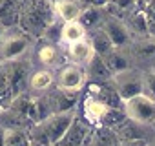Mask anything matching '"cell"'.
Returning <instances> with one entry per match:
<instances>
[{
	"instance_id": "cell-1",
	"label": "cell",
	"mask_w": 155,
	"mask_h": 146,
	"mask_svg": "<svg viewBox=\"0 0 155 146\" xmlns=\"http://www.w3.org/2000/svg\"><path fill=\"white\" fill-rule=\"evenodd\" d=\"M57 20L55 4L49 0H26L20 9V29L33 38H42L44 31Z\"/></svg>"
},
{
	"instance_id": "cell-2",
	"label": "cell",
	"mask_w": 155,
	"mask_h": 146,
	"mask_svg": "<svg viewBox=\"0 0 155 146\" xmlns=\"http://www.w3.org/2000/svg\"><path fill=\"white\" fill-rule=\"evenodd\" d=\"M35 40L37 38H33L20 28L6 29L4 38L0 40V60L11 62V60L26 58V55H29L31 49L35 48Z\"/></svg>"
},
{
	"instance_id": "cell-3",
	"label": "cell",
	"mask_w": 155,
	"mask_h": 146,
	"mask_svg": "<svg viewBox=\"0 0 155 146\" xmlns=\"http://www.w3.org/2000/svg\"><path fill=\"white\" fill-rule=\"evenodd\" d=\"M113 88L117 90L119 97L122 102L142 95L144 93V75H142V69L139 68H130L126 71L115 73L113 75Z\"/></svg>"
},
{
	"instance_id": "cell-4",
	"label": "cell",
	"mask_w": 155,
	"mask_h": 146,
	"mask_svg": "<svg viewBox=\"0 0 155 146\" xmlns=\"http://www.w3.org/2000/svg\"><path fill=\"white\" fill-rule=\"evenodd\" d=\"M124 113L130 121L139 122L142 126L151 128L155 124V99L148 97L146 93L137 95L124 102Z\"/></svg>"
},
{
	"instance_id": "cell-5",
	"label": "cell",
	"mask_w": 155,
	"mask_h": 146,
	"mask_svg": "<svg viewBox=\"0 0 155 146\" xmlns=\"http://www.w3.org/2000/svg\"><path fill=\"white\" fill-rule=\"evenodd\" d=\"M88 86L86 69L82 66H77L73 62L62 64L57 69V88L69 91V93H81Z\"/></svg>"
},
{
	"instance_id": "cell-6",
	"label": "cell",
	"mask_w": 155,
	"mask_h": 146,
	"mask_svg": "<svg viewBox=\"0 0 155 146\" xmlns=\"http://www.w3.org/2000/svg\"><path fill=\"white\" fill-rule=\"evenodd\" d=\"M77 115H79V113H77V110H71V111L53 113V115H49L48 119H44L42 122H38V124L44 128V131H46V135H48L51 146L58 144V142L64 139V135H66L68 130L71 128V124H73V121L77 119Z\"/></svg>"
},
{
	"instance_id": "cell-7",
	"label": "cell",
	"mask_w": 155,
	"mask_h": 146,
	"mask_svg": "<svg viewBox=\"0 0 155 146\" xmlns=\"http://www.w3.org/2000/svg\"><path fill=\"white\" fill-rule=\"evenodd\" d=\"M128 51L133 58L135 68H139V69H155V38L146 37V38L133 40Z\"/></svg>"
},
{
	"instance_id": "cell-8",
	"label": "cell",
	"mask_w": 155,
	"mask_h": 146,
	"mask_svg": "<svg viewBox=\"0 0 155 146\" xmlns=\"http://www.w3.org/2000/svg\"><path fill=\"white\" fill-rule=\"evenodd\" d=\"M102 29L106 31V35L110 37V40L113 42V46L117 49H130V46L133 42V37H131L124 20L106 15L104 22H102Z\"/></svg>"
},
{
	"instance_id": "cell-9",
	"label": "cell",
	"mask_w": 155,
	"mask_h": 146,
	"mask_svg": "<svg viewBox=\"0 0 155 146\" xmlns=\"http://www.w3.org/2000/svg\"><path fill=\"white\" fill-rule=\"evenodd\" d=\"M53 84H57V75H55V71L38 68V69H33L31 77H29L28 91H29L33 97H38V95H44V93L51 91V90H53Z\"/></svg>"
},
{
	"instance_id": "cell-10",
	"label": "cell",
	"mask_w": 155,
	"mask_h": 146,
	"mask_svg": "<svg viewBox=\"0 0 155 146\" xmlns=\"http://www.w3.org/2000/svg\"><path fill=\"white\" fill-rule=\"evenodd\" d=\"M95 126H91L84 117H79L77 115V119L73 121L71 128L68 130V133L64 135V139L58 142L60 146H82L84 141L93 133Z\"/></svg>"
},
{
	"instance_id": "cell-11",
	"label": "cell",
	"mask_w": 155,
	"mask_h": 146,
	"mask_svg": "<svg viewBox=\"0 0 155 146\" xmlns=\"http://www.w3.org/2000/svg\"><path fill=\"white\" fill-rule=\"evenodd\" d=\"M84 69H86L88 84H110V82H113V71L108 68L104 58L99 55H95L84 66Z\"/></svg>"
},
{
	"instance_id": "cell-12",
	"label": "cell",
	"mask_w": 155,
	"mask_h": 146,
	"mask_svg": "<svg viewBox=\"0 0 155 146\" xmlns=\"http://www.w3.org/2000/svg\"><path fill=\"white\" fill-rule=\"evenodd\" d=\"M35 60L38 66H42L44 69H53V68H60V49L58 44H51L46 40H40V44H37L35 48Z\"/></svg>"
},
{
	"instance_id": "cell-13",
	"label": "cell",
	"mask_w": 155,
	"mask_h": 146,
	"mask_svg": "<svg viewBox=\"0 0 155 146\" xmlns=\"http://www.w3.org/2000/svg\"><path fill=\"white\" fill-rule=\"evenodd\" d=\"M81 106H82V115H84V119H86L91 126H95V128L102 124L106 113L110 111V108H113V106H108L106 102H102V101H99V99H95V97H91V95H88V93H86L84 101L81 102Z\"/></svg>"
},
{
	"instance_id": "cell-14",
	"label": "cell",
	"mask_w": 155,
	"mask_h": 146,
	"mask_svg": "<svg viewBox=\"0 0 155 146\" xmlns=\"http://www.w3.org/2000/svg\"><path fill=\"white\" fill-rule=\"evenodd\" d=\"M55 13L57 18L62 22H73V20H81L86 6L81 0H55Z\"/></svg>"
},
{
	"instance_id": "cell-15",
	"label": "cell",
	"mask_w": 155,
	"mask_h": 146,
	"mask_svg": "<svg viewBox=\"0 0 155 146\" xmlns=\"http://www.w3.org/2000/svg\"><path fill=\"white\" fill-rule=\"evenodd\" d=\"M66 53H68V57L73 64L82 66V68L95 57V51H93V46H91L90 38H82L75 44H69L66 48Z\"/></svg>"
},
{
	"instance_id": "cell-16",
	"label": "cell",
	"mask_w": 155,
	"mask_h": 146,
	"mask_svg": "<svg viewBox=\"0 0 155 146\" xmlns=\"http://www.w3.org/2000/svg\"><path fill=\"white\" fill-rule=\"evenodd\" d=\"M124 22H126V26H128V29H130L133 40L150 37V31H148V18H146V11L142 9V6H139L133 13H130Z\"/></svg>"
},
{
	"instance_id": "cell-17",
	"label": "cell",
	"mask_w": 155,
	"mask_h": 146,
	"mask_svg": "<svg viewBox=\"0 0 155 146\" xmlns=\"http://www.w3.org/2000/svg\"><path fill=\"white\" fill-rule=\"evenodd\" d=\"M20 9L17 0H0V24L6 29L20 28Z\"/></svg>"
},
{
	"instance_id": "cell-18",
	"label": "cell",
	"mask_w": 155,
	"mask_h": 146,
	"mask_svg": "<svg viewBox=\"0 0 155 146\" xmlns=\"http://www.w3.org/2000/svg\"><path fill=\"white\" fill-rule=\"evenodd\" d=\"M104 58V62L108 64V68L113 71V75L115 73H120V71H126V69H130V68H135V64H133V58H131V55H130V51L128 49H113V51H110L106 57H102Z\"/></svg>"
},
{
	"instance_id": "cell-19",
	"label": "cell",
	"mask_w": 155,
	"mask_h": 146,
	"mask_svg": "<svg viewBox=\"0 0 155 146\" xmlns=\"http://www.w3.org/2000/svg\"><path fill=\"white\" fill-rule=\"evenodd\" d=\"M139 6H140V0H108V4L102 9L108 17L126 20V17L133 13Z\"/></svg>"
},
{
	"instance_id": "cell-20",
	"label": "cell",
	"mask_w": 155,
	"mask_h": 146,
	"mask_svg": "<svg viewBox=\"0 0 155 146\" xmlns=\"http://www.w3.org/2000/svg\"><path fill=\"white\" fill-rule=\"evenodd\" d=\"M82 38H88V29L84 28V24L81 20H73V22H64L62 26V37H60V44H64L66 48L69 44H75Z\"/></svg>"
},
{
	"instance_id": "cell-21",
	"label": "cell",
	"mask_w": 155,
	"mask_h": 146,
	"mask_svg": "<svg viewBox=\"0 0 155 146\" xmlns=\"http://www.w3.org/2000/svg\"><path fill=\"white\" fill-rule=\"evenodd\" d=\"M88 38H90V42H91V46H93L95 55H99V57H106L110 51H113V49H115L113 42L110 40V37L106 35V31H104L102 28H101V29L91 31V33L88 35Z\"/></svg>"
},
{
	"instance_id": "cell-22",
	"label": "cell",
	"mask_w": 155,
	"mask_h": 146,
	"mask_svg": "<svg viewBox=\"0 0 155 146\" xmlns=\"http://www.w3.org/2000/svg\"><path fill=\"white\" fill-rule=\"evenodd\" d=\"M106 18V13L102 8H91V6H86L82 17H81V22L84 24V28L88 29V35L95 29H101L102 28V22Z\"/></svg>"
},
{
	"instance_id": "cell-23",
	"label": "cell",
	"mask_w": 155,
	"mask_h": 146,
	"mask_svg": "<svg viewBox=\"0 0 155 146\" xmlns=\"http://www.w3.org/2000/svg\"><path fill=\"white\" fill-rule=\"evenodd\" d=\"M144 128H148V126H142V124L133 122V121L128 119V121H126L120 128H117L115 131H117L120 142H122V141H133V139H150V137L144 133Z\"/></svg>"
},
{
	"instance_id": "cell-24",
	"label": "cell",
	"mask_w": 155,
	"mask_h": 146,
	"mask_svg": "<svg viewBox=\"0 0 155 146\" xmlns=\"http://www.w3.org/2000/svg\"><path fill=\"white\" fill-rule=\"evenodd\" d=\"M11 101H13V91L8 77V68L6 62L0 60V108H6Z\"/></svg>"
},
{
	"instance_id": "cell-25",
	"label": "cell",
	"mask_w": 155,
	"mask_h": 146,
	"mask_svg": "<svg viewBox=\"0 0 155 146\" xmlns=\"http://www.w3.org/2000/svg\"><path fill=\"white\" fill-rule=\"evenodd\" d=\"M4 146H31L28 130H6Z\"/></svg>"
},
{
	"instance_id": "cell-26",
	"label": "cell",
	"mask_w": 155,
	"mask_h": 146,
	"mask_svg": "<svg viewBox=\"0 0 155 146\" xmlns=\"http://www.w3.org/2000/svg\"><path fill=\"white\" fill-rule=\"evenodd\" d=\"M28 131H29L31 146H51V142H49V139H48V135H46V131H44V128L40 124L31 126Z\"/></svg>"
},
{
	"instance_id": "cell-27",
	"label": "cell",
	"mask_w": 155,
	"mask_h": 146,
	"mask_svg": "<svg viewBox=\"0 0 155 146\" xmlns=\"http://www.w3.org/2000/svg\"><path fill=\"white\" fill-rule=\"evenodd\" d=\"M144 75V93L155 99V69H142Z\"/></svg>"
},
{
	"instance_id": "cell-28",
	"label": "cell",
	"mask_w": 155,
	"mask_h": 146,
	"mask_svg": "<svg viewBox=\"0 0 155 146\" xmlns=\"http://www.w3.org/2000/svg\"><path fill=\"white\" fill-rule=\"evenodd\" d=\"M120 146H151L150 139H133V141H122Z\"/></svg>"
},
{
	"instance_id": "cell-29",
	"label": "cell",
	"mask_w": 155,
	"mask_h": 146,
	"mask_svg": "<svg viewBox=\"0 0 155 146\" xmlns=\"http://www.w3.org/2000/svg\"><path fill=\"white\" fill-rule=\"evenodd\" d=\"M146 18H148V31H150V37L155 38V15H153V13H146Z\"/></svg>"
},
{
	"instance_id": "cell-30",
	"label": "cell",
	"mask_w": 155,
	"mask_h": 146,
	"mask_svg": "<svg viewBox=\"0 0 155 146\" xmlns=\"http://www.w3.org/2000/svg\"><path fill=\"white\" fill-rule=\"evenodd\" d=\"M4 35H6V28H4L2 24H0V40L4 38Z\"/></svg>"
},
{
	"instance_id": "cell-31",
	"label": "cell",
	"mask_w": 155,
	"mask_h": 146,
	"mask_svg": "<svg viewBox=\"0 0 155 146\" xmlns=\"http://www.w3.org/2000/svg\"><path fill=\"white\" fill-rule=\"evenodd\" d=\"M142 4H150V2H155V0H140Z\"/></svg>"
},
{
	"instance_id": "cell-32",
	"label": "cell",
	"mask_w": 155,
	"mask_h": 146,
	"mask_svg": "<svg viewBox=\"0 0 155 146\" xmlns=\"http://www.w3.org/2000/svg\"><path fill=\"white\" fill-rule=\"evenodd\" d=\"M151 130H153V131H155V124H153V126H151Z\"/></svg>"
},
{
	"instance_id": "cell-33",
	"label": "cell",
	"mask_w": 155,
	"mask_h": 146,
	"mask_svg": "<svg viewBox=\"0 0 155 146\" xmlns=\"http://www.w3.org/2000/svg\"><path fill=\"white\" fill-rule=\"evenodd\" d=\"M151 146H155V141H151Z\"/></svg>"
},
{
	"instance_id": "cell-34",
	"label": "cell",
	"mask_w": 155,
	"mask_h": 146,
	"mask_svg": "<svg viewBox=\"0 0 155 146\" xmlns=\"http://www.w3.org/2000/svg\"><path fill=\"white\" fill-rule=\"evenodd\" d=\"M49 2H55V0H49Z\"/></svg>"
},
{
	"instance_id": "cell-35",
	"label": "cell",
	"mask_w": 155,
	"mask_h": 146,
	"mask_svg": "<svg viewBox=\"0 0 155 146\" xmlns=\"http://www.w3.org/2000/svg\"><path fill=\"white\" fill-rule=\"evenodd\" d=\"M55 146H60V144H55Z\"/></svg>"
},
{
	"instance_id": "cell-36",
	"label": "cell",
	"mask_w": 155,
	"mask_h": 146,
	"mask_svg": "<svg viewBox=\"0 0 155 146\" xmlns=\"http://www.w3.org/2000/svg\"><path fill=\"white\" fill-rule=\"evenodd\" d=\"M0 111H2V108H0Z\"/></svg>"
}]
</instances>
